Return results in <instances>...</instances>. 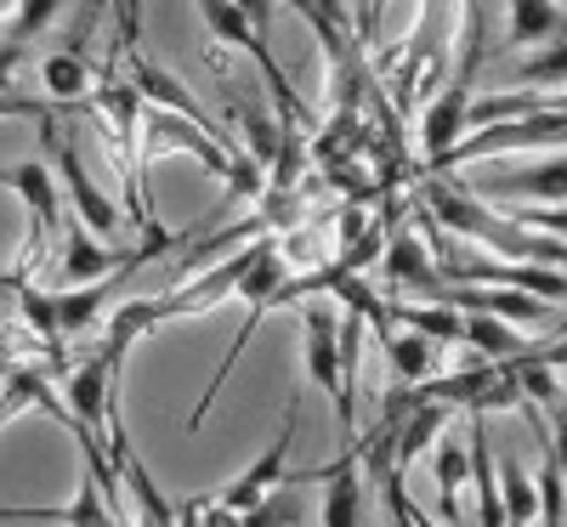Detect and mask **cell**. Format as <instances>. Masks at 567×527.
Listing matches in <instances>:
<instances>
[{
	"label": "cell",
	"mask_w": 567,
	"mask_h": 527,
	"mask_svg": "<svg viewBox=\"0 0 567 527\" xmlns=\"http://www.w3.org/2000/svg\"><path fill=\"white\" fill-rule=\"evenodd\" d=\"M425 216L443 232L471 238V245H488V256H511V261H545V267H567V238L556 232H534L511 216H494L477 194H465L460 182H425Z\"/></svg>",
	"instance_id": "obj_1"
},
{
	"label": "cell",
	"mask_w": 567,
	"mask_h": 527,
	"mask_svg": "<svg viewBox=\"0 0 567 527\" xmlns=\"http://www.w3.org/2000/svg\"><path fill=\"white\" fill-rule=\"evenodd\" d=\"M40 142H45V165H52V176H58V187H63V199L74 205L80 227L97 232V238H109V245H120V238H125V216H120V205L103 194V187L91 182V170H85V159H80V148H74L69 125H63L52 108L40 114Z\"/></svg>",
	"instance_id": "obj_2"
},
{
	"label": "cell",
	"mask_w": 567,
	"mask_h": 527,
	"mask_svg": "<svg viewBox=\"0 0 567 527\" xmlns=\"http://www.w3.org/2000/svg\"><path fill=\"white\" fill-rule=\"evenodd\" d=\"M301 352H307V380L312 386L336 403V420H341V431L352 437V414H358V403H352V386H347V369H341V312L336 307H323V301H301Z\"/></svg>",
	"instance_id": "obj_3"
},
{
	"label": "cell",
	"mask_w": 567,
	"mask_h": 527,
	"mask_svg": "<svg viewBox=\"0 0 567 527\" xmlns=\"http://www.w3.org/2000/svg\"><path fill=\"white\" fill-rule=\"evenodd\" d=\"M556 142H567V108H539V114H523V120L483 125L477 136H460L432 170H460V165H477V159H494V154H523V148H556Z\"/></svg>",
	"instance_id": "obj_4"
},
{
	"label": "cell",
	"mask_w": 567,
	"mask_h": 527,
	"mask_svg": "<svg viewBox=\"0 0 567 527\" xmlns=\"http://www.w3.org/2000/svg\"><path fill=\"white\" fill-rule=\"evenodd\" d=\"M131 347H120L114 334H103L97 352H85L69 380H63V431H74V437H103V420H109V397H114V374H120V358Z\"/></svg>",
	"instance_id": "obj_5"
},
{
	"label": "cell",
	"mask_w": 567,
	"mask_h": 527,
	"mask_svg": "<svg viewBox=\"0 0 567 527\" xmlns=\"http://www.w3.org/2000/svg\"><path fill=\"white\" fill-rule=\"evenodd\" d=\"M296 488L323 483V527H363V448L347 443L341 459L329 465H307L290 476Z\"/></svg>",
	"instance_id": "obj_6"
},
{
	"label": "cell",
	"mask_w": 567,
	"mask_h": 527,
	"mask_svg": "<svg viewBox=\"0 0 567 527\" xmlns=\"http://www.w3.org/2000/svg\"><path fill=\"white\" fill-rule=\"evenodd\" d=\"M437 301L454 312H488V318L534 323V329L550 318V301H539L528 290H505V283H437Z\"/></svg>",
	"instance_id": "obj_7"
},
{
	"label": "cell",
	"mask_w": 567,
	"mask_h": 527,
	"mask_svg": "<svg viewBox=\"0 0 567 527\" xmlns=\"http://www.w3.org/2000/svg\"><path fill=\"white\" fill-rule=\"evenodd\" d=\"M290 448H296V403H290V414H284L278 443H272L250 471L233 476V483H227L216 499H221V505H233V510H256L267 494H278V488H284V476H290Z\"/></svg>",
	"instance_id": "obj_8"
},
{
	"label": "cell",
	"mask_w": 567,
	"mask_h": 527,
	"mask_svg": "<svg viewBox=\"0 0 567 527\" xmlns=\"http://www.w3.org/2000/svg\"><path fill=\"white\" fill-rule=\"evenodd\" d=\"M125 58H131V85H136V97L142 103H154V108H165V114H182V120H194V125H205L210 136H221V125L187 97V85L171 74V69H159L154 58H142L136 52V40H125Z\"/></svg>",
	"instance_id": "obj_9"
},
{
	"label": "cell",
	"mask_w": 567,
	"mask_h": 527,
	"mask_svg": "<svg viewBox=\"0 0 567 527\" xmlns=\"http://www.w3.org/2000/svg\"><path fill=\"white\" fill-rule=\"evenodd\" d=\"M381 261H386V272H392V283L398 290H414L420 301H437V261H432V245H425L420 232H386V250H381Z\"/></svg>",
	"instance_id": "obj_10"
},
{
	"label": "cell",
	"mask_w": 567,
	"mask_h": 527,
	"mask_svg": "<svg viewBox=\"0 0 567 527\" xmlns=\"http://www.w3.org/2000/svg\"><path fill=\"white\" fill-rule=\"evenodd\" d=\"M0 521H58V527H114L120 510L103 499L97 483H85L69 505H0Z\"/></svg>",
	"instance_id": "obj_11"
},
{
	"label": "cell",
	"mask_w": 567,
	"mask_h": 527,
	"mask_svg": "<svg viewBox=\"0 0 567 527\" xmlns=\"http://www.w3.org/2000/svg\"><path fill=\"white\" fill-rule=\"evenodd\" d=\"M465 108H471V85L465 80H454L443 97L425 108V120H420V154H425V170H432L454 142L465 136Z\"/></svg>",
	"instance_id": "obj_12"
},
{
	"label": "cell",
	"mask_w": 567,
	"mask_h": 527,
	"mask_svg": "<svg viewBox=\"0 0 567 527\" xmlns=\"http://www.w3.org/2000/svg\"><path fill=\"white\" fill-rule=\"evenodd\" d=\"M109 272H125V250L109 245V238H97V232L74 227V232L63 238L58 278H63V283H97V278H109Z\"/></svg>",
	"instance_id": "obj_13"
},
{
	"label": "cell",
	"mask_w": 567,
	"mask_h": 527,
	"mask_svg": "<svg viewBox=\"0 0 567 527\" xmlns=\"http://www.w3.org/2000/svg\"><path fill=\"white\" fill-rule=\"evenodd\" d=\"M483 199H534V205H567V159L483 176Z\"/></svg>",
	"instance_id": "obj_14"
},
{
	"label": "cell",
	"mask_w": 567,
	"mask_h": 527,
	"mask_svg": "<svg viewBox=\"0 0 567 527\" xmlns=\"http://www.w3.org/2000/svg\"><path fill=\"white\" fill-rule=\"evenodd\" d=\"M414 392V386H409ZM443 425H449V403H432V397H414L403 425H398V437H392V471L403 476L420 454H432V443L443 437Z\"/></svg>",
	"instance_id": "obj_15"
},
{
	"label": "cell",
	"mask_w": 567,
	"mask_h": 527,
	"mask_svg": "<svg viewBox=\"0 0 567 527\" xmlns=\"http://www.w3.org/2000/svg\"><path fill=\"white\" fill-rule=\"evenodd\" d=\"M125 272H109L97 283H69V290L58 296V334H91L97 323H109V301L120 290Z\"/></svg>",
	"instance_id": "obj_16"
},
{
	"label": "cell",
	"mask_w": 567,
	"mask_h": 527,
	"mask_svg": "<svg viewBox=\"0 0 567 527\" xmlns=\"http://www.w3.org/2000/svg\"><path fill=\"white\" fill-rule=\"evenodd\" d=\"M465 323H460V341L477 352V358H488V363H505V358H523L534 341L516 323H505V318H488V312H460Z\"/></svg>",
	"instance_id": "obj_17"
},
{
	"label": "cell",
	"mask_w": 567,
	"mask_h": 527,
	"mask_svg": "<svg viewBox=\"0 0 567 527\" xmlns=\"http://www.w3.org/2000/svg\"><path fill=\"white\" fill-rule=\"evenodd\" d=\"M432 476H437V505H443V527H465V510H460V499H465V488H471V454L460 448V443H449V437H437L432 443Z\"/></svg>",
	"instance_id": "obj_18"
},
{
	"label": "cell",
	"mask_w": 567,
	"mask_h": 527,
	"mask_svg": "<svg viewBox=\"0 0 567 527\" xmlns=\"http://www.w3.org/2000/svg\"><path fill=\"white\" fill-rule=\"evenodd\" d=\"M567 34V12L556 0H511V23H505V45H545Z\"/></svg>",
	"instance_id": "obj_19"
},
{
	"label": "cell",
	"mask_w": 567,
	"mask_h": 527,
	"mask_svg": "<svg viewBox=\"0 0 567 527\" xmlns=\"http://www.w3.org/2000/svg\"><path fill=\"white\" fill-rule=\"evenodd\" d=\"M437 341H425V334H386V369H392V386H420L425 374H437Z\"/></svg>",
	"instance_id": "obj_20"
},
{
	"label": "cell",
	"mask_w": 567,
	"mask_h": 527,
	"mask_svg": "<svg viewBox=\"0 0 567 527\" xmlns=\"http://www.w3.org/2000/svg\"><path fill=\"white\" fill-rule=\"evenodd\" d=\"M40 85L52 91L58 103H80V97H91V91H97V80H91V63L80 58V45L45 58V63H40Z\"/></svg>",
	"instance_id": "obj_21"
},
{
	"label": "cell",
	"mask_w": 567,
	"mask_h": 527,
	"mask_svg": "<svg viewBox=\"0 0 567 527\" xmlns=\"http://www.w3.org/2000/svg\"><path fill=\"white\" fill-rule=\"evenodd\" d=\"M499 510H505V527H534L539 521V483L516 459L499 465Z\"/></svg>",
	"instance_id": "obj_22"
},
{
	"label": "cell",
	"mask_w": 567,
	"mask_h": 527,
	"mask_svg": "<svg viewBox=\"0 0 567 527\" xmlns=\"http://www.w3.org/2000/svg\"><path fill=\"white\" fill-rule=\"evenodd\" d=\"M392 318H403L414 334H425V341H443V347H454L460 341V312L454 307H443V301H392Z\"/></svg>",
	"instance_id": "obj_23"
},
{
	"label": "cell",
	"mask_w": 567,
	"mask_h": 527,
	"mask_svg": "<svg viewBox=\"0 0 567 527\" xmlns=\"http://www.w3.org/2000/svg\"><path fill=\"white\" fill-rule=\"evenodd\" d=\"M511 80H516V85H567V34L550 40L545 52H534L528 63H516Z\"/></svg>",
	"instance_id": "obj_24"
},
{
	"label": "cell",
	"mask_w": 567,
	"mask_h": 527,
	"mask_svg": "<svg viewBox=\"0 0 567 527\" xmlns=\"http://www.w3.org/2000/svg\"><path fill=\"white\" fill-rule=\"evenodd\" d=\"M176 527H245V510L221 505L216 494H194L176 505Z\"/></svg>",
	"instance_id": "obj_25"
},
{
	"label": "cell",
	"mask_w": 567,
	"mask_h": 527,
	"mask_svg": "<svg viewBox=\"0 0 567 527\" xmlns=\"http://www.w3.org/2000/svg\"><path fill=\"white\" fill-rule=\"evenodd\" d=\"M58 7H63V0H18V18H12V40H29V34H40L45 23L58 18Z\"/></svg>",
	"instance_id": "obj_26"
},
{
	"label": "cell",
	"mask_w": 567,
	"mask_h": 527,
	"mask_svg": "<svg viewBox=\"0 0 567 527\" xmlns=\"http://www.w3.org/2000/svg\"><path fill=\"white\" fill-rule=\"evenodd\" d=\"M296 499H284V494H267L256 510H245V527H296Z\"/></svg>",
	"instance_id": "obj_27"
},
{
	"label": "cell",
	"mask_w": 567,
	"mask_h": 527,
	"mask_svg": "<svg viewBox=\"0 0 567 527\" xmlns=\"http://www.w3.org/2000/svg\"><path fill=\"white\" fill-rule=\"evenodd\" d=\"M511 221H523V227H539V232H556V238H567V205H516L511 210Z\"/></svg>",
	"instance_id": "obj_28"
},
{
	"label": "cell",
	"mask_w": 567,
	"mask_h": 527,
	"mask_svg": "<svg viewBox=\"0 0 567 527\" xmlns=\"http://www.w3.org/2000/svg\"><path fill=\"white\" fill-rule=\"evenodd\" d=\"M550 409H556V431H550L545 454H556V471H561V483H567V409L561 403H550Z\"/></svg>",
	"instance_id": "obj_29"
},
{
	"label": "cell",
	"mask_w": 567,
	"mask_h": 527,
	"mask_svg": "<svg viewBox=\"0 0 567 527\" xmlns=\"http://www.w3.org/2000/svg\"><path fill=\"white\" fill-rule=\"evenodd\" d=\"M233 7H239V12H245V18H250V23H256V29L267 34V18H272V0H233Z\"/></svg>",
	"instance_id": "obj_30"
},
{
	"label": "cell",
	"mask_w": 567,
	"mask_h": 527,
	"mask_svg": "<svg viewBox=\"0 0 567 527\" xmlns=\"http://www.w3.org/2000/svg\"><path fill=\"white\" fill-rule=\"evenodd\" d=\"M318 12H323L329 23H336V18H341V0H318Z\"/></svg>",
	"instance_id": "obj_31"
}]
</instances>
